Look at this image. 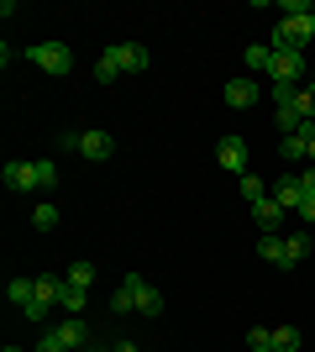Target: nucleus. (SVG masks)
Segmentation results:
<instances>
[{"label":"nucleus","instance_id":"obj_1","mask_svg":"<svg viewBox=\"0 0 315 352\" xmlns=\"http://www.w3.org/2000/svg\"><path fill=\"white\" fill-rule=\"evenodd\" d=\"M110 310H116V316H158V310H163V294L152 289L148 279H142V274H126V279H121V289L110 294Z\"/></svg>","mask_w":315,"mask_h":352},{"label":"nucleus","instance_id":"obj_2","mask_svg":"<svg viewBox=\"0 0 315 352\" xmlns=\"http://www.w3.org/2000/svg\"><path fill=\"white\" fill-rule=\"evenodd\" d=\"M63 289H69V279H58V274H43L37 279V294H32V305L21 310L27 321H47V310L63 305Z\"/></svg>","mask_w":315,"mask_h":352},{"label":"nucleus","instance_id":"obj_3","mask_svg":"<svg viewBox=\"0 0 315 352\" xmlns=\"http://www.w3.org/2000/svg\"><path fill=\"white\" fill-rule=\"evenodd\" d=\"M27 58L37 63L43 74H53V79H63V74L74 69V53H69V43H32Z\"/></svg>","mask_w":315,"mask_h":352},{"label":"nucleus","instance_id":"obj_4","mask_svg":"<svg viewBox=\"0 0 315 352\" xmlns=\"http://www.w3.org/2000/svg\"><path fill=\"white\" fill-rule=\"evenodd\" d=\"M105 58L116 63L121 74H142V69L152 63V53H148L142 43H110V47H105Z\"/></svg>","mask_w":315,"mask_h":352},{"label":"nucleus","instance_id":"obj_5","mask_svg":"<svg viewBox=\"0 0 315 352\" xmlns=\"http://www.w3.org/2000/svg\"><path fill=\"white\" fill-rule=\"evenodd\" d=\"M47 331H53V337H58L69 352H84V347H95V342H90V326H84V316H63V321H53Z\"/></svg>","mask_w":315,"mask_h":352},{"label":"nucleus","instance_id":"obj_6","mask_svg":"<svg viewBox=\"0 0 315 352\" xmlns=\"http://www.w3.org/2000/svg\"><path fill=\"white\" fill-rule=\"evenodd\" d=\"M268 79H273V85H300V79H305V53H273Z\"/></svg>","mask_w":315,"mask_h":352},{"label":"nucleus","instance_id":"obj_7","mask_svg":"<svg viewBox=\"0 0 315 352\" xmlns=\"http://www.w3.org/2000/svg\"><path fill=\"white\" fill-rule=\"evenodd\" d=\"M215 158H221V168L226 174H247V142H242V137H221V142H215Z\"/></svg>","mask_w":315,"mask_h":352},{"label":"nucleus","instance_id":"obj_8","mask_svg":"<svg viewBox=\"0 0 315 352\" xmlns=\"http://www.w3.org/2000/svg\"><path fill=\"white\" fill-rule=\"evenodd\" d=\"M221 100L231 105V111H247V105L257 100V79H253V74H242V79H226Z\"/></svg>","mask_w":315,"mask_h":352},{"label":"nucleus","instance_id":"obj_9","mask_svg":"<svg viewBox=\"0 0 315 352\" xmlns=\"http://www.w3.org/2000/svg\"><path fill=\"white\" fill-rule=\"evenodd\" d=\"M273 200L284 210H300L310 195H305V184H300V174H284V179H273Z\"/></svg>","mask_w":315,"mask_h":352},{"label":"nucleus","instance_id":"obj_10","mask_svg":"<svg viewBox=\"0 0 315 352\" xmlns=\"http://www.w3.org/2000/svg\"><path fill=\"white\" fill-rule=\"evenodd\" d=\"M79 153H84V158H90V163H105V158H110V153H116V137L95 126V132H84V137H79Z\"/></svg>","mask_w":315,"mask_h":352},{"label":"nucleus","instance_id":"obj_11","mask_svg":"<svg viewBox=\"0 0 315 352\" xmlns=\"http://www.w3.org/2000/svg\"><path fill=\"white\" fill-rule=\"evenodd\" d=\"M5 184H11V195H27V190H37V163H21V158H11V163H5Z\"/></svg>","mask_w":315,"mask_h":352},{"label":"nucleus","instance_id":"obj_12","mask_svg":"<svg viewBox=\"0 0 315 352\" xmlns=\"http://www.w3.org/2000/svg\"><path fill=\"white\" fill-rule=\"evenodd\" d=\"M310 142H315V121H305L294 137H284V142H279V153H284L289 163H300V158H310Z\"/></svg>","mask_w":315,"mask_h":352},{"label":"nucleus","instance_id":"obj_13","mask_svg":"<svg viewBox=\"0 0 315 352\" xmlns=\"http://www.w3.org/2000/svg\"><path fill=\"white\" fill-rule=\"evenodd\" d=\"M284 216H289V210L279 206L273 195H268V200H257V206H253V221H257V226H263V232H284Z\"/></svg>","mask_w":315,"mask_h":352},{"label":"nucleus","instance_id":"obj_14","mask_svg":"<svg viewBox=\"0 0 315 352\" xmlns=\"http://www.w3.org/2000/svg\"><path fill=\"white\" fill-rule=\"evenodd\" d=\"M257 258L273 268H284V232H263L257 236Z\"/></svg>","mask_w":315,"mask_h":352},{"label":"nucleus","instance_id":"obj_15","mask_svg":"<svg viewBox=\"0 0 315 352\" xmlns=\"http://www.w3.org/2000/svg\"><path fill=\"white\" fill-rule=\"evenodd\" d=\"M242 63H247V74H268V69H273V47H268V43L242 47Z\"/></svg>","mask_w":315,"mask_h":352},{"label":"nucleus","instance_id":"obj_16","mask_svg":"<svg viewBox=\"0 0 315 352\" xmlns=\"http://www.w3.org/2000/svg\"><path fill=\"white\" fill-rule=\"evenodd\" d=\"M305 258H310V236H305V232L284 236V268H300Z\"/></svg>","mask_w":315,"mask_h":352},{"label":"nucleus","instance_id":"obj_17","mask_svg":"<svg viewBox=\"0 0 315 352\" xmlns=\"http://www.w3.org/2000/svg\"><path fill=\"white\" fill-rule=\"evenodd\" d=\"M5 294H11V305H16V310H27V305H32V294H37V279H11V284H5Z\"/></svg>","mask_w":315,"mask_h":352},{"label":"nucleus","instance_id":"obj_18","mask_svg":"<svg viewBox=\"0 0 315 352\" xmlns=\"http://www.w3.org/2000/svg\"><path fill=\"white\" fill-rule=\"evenodd\" d=\"M273 126H279V132H284V137H294V132H300V126H305V116H300V111H294V105H279V111H273Z\"/></svg>","mask_w":315,"mask_h":352},{"label":"nucleus","instance_id":"obj_19","mask_svg":"<svg viewBox=\"0 0 315 352\" xmlns=\"http://www.w3.org/2000/svg\"><path fill=\"white\" fill-rule=\"evenodd\" d=\"M237 184H242V200H247V206H257V200H268V184H263V179H257V174H242L237 179Z\"/></svg>","mask_w":315,"mask_h":352},{"label":"nucleus","instance_id":"obj_20","mask_svg":"<svg viewBox=\"0 0 315 352\" xmlns=\"http://www.w3.org/2000/svg\"><path fill=\"white\" fill-rule=\"evenodd\" d=\"M273 352H300V331L294 326H273Z\"/></svg>","mask_w":315,"mask_h":352},{"label":"nucleus","instance_id":"obj_21","mask_svg":"<svg viewBox=\"0 0 315 352\" xmlns=\"http://www.w3.org/2000/svg\"><path fill=\"white\" fill-rule=\"evenodd\" d=\"M63 279L74 284V289H90V284H95V263H69V274H63Z\"/></svg>","mask_w":315,"mask_h":352},{"label":"nucleus","instance_id":"obj_22","mask_svg":"<svg viewBox=\"0 0 315 352\" xmlns=\"http://www.w3.org/2000/svg\"><path fill=\"white\" fill-rule=\"evenodd\" d=\"M247 347L253 352H273V326H253V331H247Z\"/></svg>","mask_w":315,"mask_h":352},{"label":"nucleus","instance_id":"obj_23","mask_svg":"<svg viewBox=\"0 0 315 352\" xmlns=\"http://www.w3.org/2000/svg\"><path fill=\"white\" fill-rule=\"evenodd\" d=\"M294 111H300L305 121H315V85H300V95H294Z\"/></svg>","mask_w":315,"mask_h":352},{"label":"nucleus","instance_id":"obj_24","mask_svg":"<svg viewBox=\"0 0 315 352\" xmlns=\"http://www.w3.org/2000/svg\"><path fill=\"white\" fill-rule=\"evenodd\" d=\"M37 163V190H53L58 184V168H53V158H32Z\"/></svg>","mask_w":315,"mask_h":352},{"label":"nucleus","instance_id":"obj_25","mask_svg":"<svg viewBox=\"0 0 315 352\" xmlns=\"http://www.w3.org/2000/svg\"><path fill=\"white\" fill-rule=\"evenodd\" d=\"M32 226H37V232H53V226H58V206H37L32 210Z\"/></svg>","mask_w":315,"mask_h":352},{"label":"nucleus","instance_id":"obj_26","mask_svg":"<svg viewBox=\"0 0 315 352\" xmlns=\"http://www.w3.org/2000/svg\"><path fill=\"white\" fill-rule=\"evenodd\" d=\"M84 305H90V289H74V284H69V289H63V310H69V316H79Z\"/></svg>","mask_w":315,"mask_h":352},{"label":"nucleus","instance_id":"obj_27","mask_svg":"<svg viewBox=\"0 0 315 352\" xmlns=\"http://www.w3.org/2000/svg\"><path fill=\"white\" fill-rule=\"evenodd\" d=\"M95 79H100V85H110V79H121V69H116V63H110V58L100 53V58H95Z\"/></svg>","mask_w":315,"mask_h":352},{"label":"nucleus","instance_id":"obj_28","mask_svg":"<svg viewBox=\"0 0 315 352\" xmlns=\"http://www.w3.org/2000/svg\"><path fill=\"white\" fill-rule=\"evenodd\" d=\"M79 137H84V132H58L53 147H58V153H79Z\"/></svg>","mask_w":315,"mask_h":352},{"label":"nucleus","instance_id":"obj_29","mask_svg":"<svg viewBox=\"0 0 315 352\" xmlns=\"http://www.w3.org/2000/svg\"><path fill=\"white\" fill-rule=\"evenodd\" d=\"M37 352H69V347H63V342L53 337V331H43V342H37Z\"/></svg>","mask_w":315,"mask_h":352},{"label":"nucleus","instance_id":"obj_30","mask_svg":"<svg viewBox=\"0 0 315 352\" xmlns=\"http://www.w3.org/2000/svg\"><path fill=\"white\" fill-rule=\"evenodd\" d=\"M300 221H305V226H315V195H310V200L300 206Z\"/></svg>","mask_w":315,"mask_h":352},{"label":"nucleus","instance_id":"obj_31","mask_svg":"<svg viewBox=\"0 0 315 352\" xmlns=\"http://www.w3.org/2000/svg\"><path fill=\"white\" fill-rule=\"evenodd\" d=\"M300 184H305V195H315V163H310V168L300 174Z\"/></svg>","mask_w":315,"mask_h":352},{"label":"nucleus","instance_id":"obj_32","mask_svg":"<svg viewBox=\"0 0 315 352\" xmlns=\"http://www.w3.org/2000/svg\"><path fill=\"white\" fill-rule=\"evenodd\" d=\"M305 21H310V37H315V11H310V16H305Z\"/></svg>","mask_w":315,"mask_h":352},{"label":"nucleus","instance_id":"obj_33","mask_svg":"<svg viewBox=\"0 0 315 352\" xmlns=\"http://www.w3.org/2000/svg\"><path fill=\"white\" fill-rule=\"evenodd\" d=\"M310 163H315V142H310Z\"/></svg>","mask_w":315,"mask_h":352},{"label":"nucleus","instance_id":"obj_34","mask_svg":"<svg viewBox=\"0 0 315 352\" xmlns=\"http://www.w3.org/2000/svg\"><path fill=\"white\" fill-rule=\"evenodd\" d=\"M84 352H105V347H84Z\"/></svg>","mask_w":315,"mask_h":352},{"label":"nucleus","instance_id":"obj_35","mask_svg":"<svg viewBox=\"0 0 315 352\" xmlns=\"http://www.w3.org/2000/svg\"><path fill=\"white\" fill-rule=\"evenodd\" d=\"M5 352H21V347H5Z\"/></svg>","mask_w":315,"mask_h":352}]
</instances>
